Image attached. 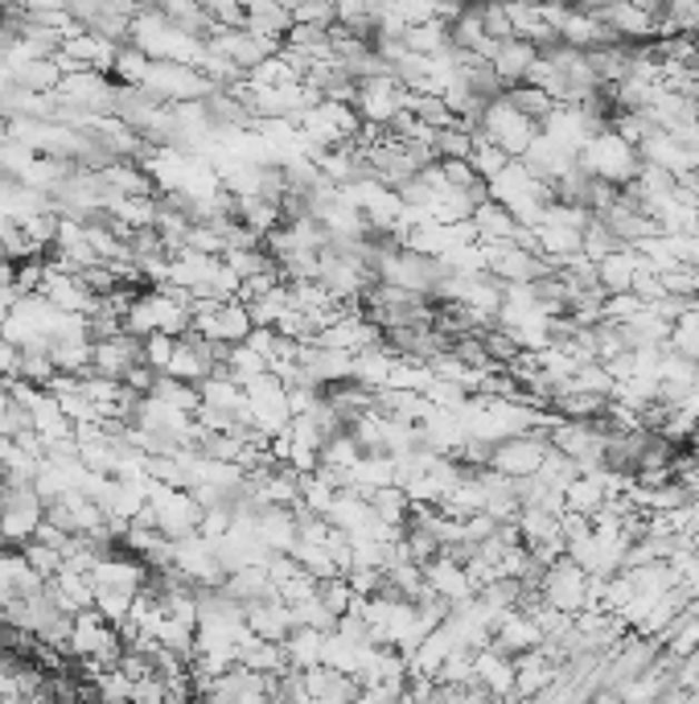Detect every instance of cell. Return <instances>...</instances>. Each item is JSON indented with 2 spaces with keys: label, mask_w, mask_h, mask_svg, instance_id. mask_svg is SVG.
<instances>
[{
  "label": "cell",
  "mask_w": 699,
  "mask_h": 704,
  "mask_svg": "<svg viewBox=\"0 0 699 704\" xmlns=\"http://www.w3.org/2000/svg\"><path fill=\"white\" fill-rule=\"evenodd\" d=\"M473 227H478V244H494V239H514V231L523 227L519 218L498 203V198H485L482 206H473Z\"/></svg>",
  "instance_id": "6"
},
{
  "label": "cell",
  "mask_w": 699,
  "mask_h": 704,
  "mask_svg": "<svg viewBox=\"0 0 699 704\" xmlns=\"http://www.w3.org/2000/svg\"><path fill=\"white\" fill-rule=\"evenodd\" d=\"M317 597H322L325 606L334 609L337 618L346 614L350 606H354V589H350V581H346V573H334V577H325V581H317Z\"/></svg>",
  "instance_id": "19"
},
{
  "label": "cell",
  "mask_w": 699,
  "mask_h": 704,
  "mask_svg": "<svg viewBox=\"0 0 699 704\" xmlns=\"http://www.w3.org/2000/svg\"><path fill=\"white\" fill-rule=\"evenodd\" d=\"M618 239H613V231L606 227V223H601V218H592L589 227H584V235H580V252H584V256L592 260V264H597V260H606L609 252H618Z\"/></svg>",
  "instance_id": "18"
},
{
  "label": "cell",
  "mask_w": 699,
  "mask_h": 704,
  "mask_svg": "<svg viewBox=\"0 0 699 704\" xmlns=\"http://www.w3.org/2000/svg\"><path fill=\"white\" fill-rule=\"evenodd\" d=\"M325 635H329V630H317V626H293V630L280 638L288 664H293L296 672H309V667L322 664Z\"/></svg>",
  "instance_id": "5"
},
{
  "label": "cell",
  "mask_w": 699,
  "mask_h": 704,
  "mask_svg": "<svg viewBox=\"0 0 699 704\" xmlns=\"http://www.w3.org/2000/svg\"><path fill=\"white\" fill-rule=\"evenodd\" d=\"M165 375H177V380H189V383H203L206 375H210V363H206L203 354H198V346H194V342L177 339L174 359H169V366H165Z\"/></svg>",
  "instance_id": "12"
},
{
  "label": "cell",
  "mask_w": 699,
  "mask_h": 704,
  "mask_svg": "<svg viewBox=\"0 0 699 704\" xmlns=\"http://www.w3.org/2000/svg\"><path fill=\"white\" fill-rule=\"evenodd\" d=\"M21 556H26V565L33 573H41L46 581L55 577L58 569H62V553H58L55 544H46V540H38V536H29L26 544H21Z\"/></svg>",
  "instance_id": "17"
},
{
  "label": "cell",
  "mask_w": 699,
  "mask_h": 704,
  "mask_svg": "<svg viewBox=\"0 0 699 704\" xmlns=\"http://www.w3.org/2000/svg\"><path fill=\"white\" fill-rule=\"evenodd\" d=\"M667 351H679L687 359L699 363V310H687L683 317L671 322V339H667Z\"/></svg>",
  "instance_id": "16"
},
{
  "label": "cell",
  "mask_w": 699,
  "mask_h": 704,
  "mask_svg": "<svg viewBox=\"0 0 699 704\" xmlns=\"http://www.w3.org/2000/svg\"><path fill=\"white\" fill-rule=\"evenodd\" d=\"M268 371V354L256 351L252 342H235L227 354V375L235 383H252L256 375H264Z\"/></svg>",
  "instance_id": "11"
},
{
  "label": "cell",
  "mask_w": 699,
  "mask_h": 704,
  "mask_svg": "<svg viewBox=\"0 0 699 704\" xmlns=\"http://www.w3.org/2000/svg\"><path fill=\"white\" fill-rule=\"evenodd\" d=\"M358 458H363V449H358V441H354V433H350V429H342V433L325 437V441H322V466H334V470H354V466H358Z\"/></svg>",
  "instance_id": "14"
},
{
  "label": "cell",
  "mask_w": 699,
  "mask_h": 704,
  "mask_svg": "<svg viewBox=\"0 0 699 704\" xmlns=\"http://www.w3.org/2000/svg\"><path fill=\"white\" fill-rule=\"evenodd\" d=\"M366 499H371V511H375L383 524H391V528H404L407 511H412V499H407V490L400 487V482L371 490Z\"/></svg>",
  "instance_id": "10"
},
{
  "label": "cell",
  "mask_w": 699,
  "mask_h": 704,
  "mask_svg": "<svg viewBox=\"0 0 699 704\" xmlns=\"http://www.w3.org/2000/svg\"><path fill=\"white\" fill-rule=\"evenodd\" d=\"M157 375H161V371H152L148 363H132V366H128V375H124V383H128L136 395H152V388H157Z\"/></svg>",
  "instance_id": "21"
},
{
  "label": "cell",
  "mask_w": 699,
  "mask_h": 704,
  "mask_svg": "<svg viewBox=\"0 0 699 704\" xmlns=\"http://www.w3.org/2000/svg\"><path fill=\"white\" fill-rule=\"evenodd\" d=\"M177 334H165V330H152L148 339H140V359H145L152 371H165L169 359H174Z\"/></svg>",
  "instance_id": "20"
},
{
  "label": "cell",
  "mask_w": 699,
  "mask_h": 704,
  "mask_svg": "<svg viewBox=\"0 0 699 704\" xmlns=\"http://www.w3.org/2000/svg\"><path fill=\"white\" fill-rule=\"evenodd\" d=\"M132 363H145V359H140V339H132L128 330L111 334V339H95L91 342V371H95V375L124 380Z\"/></svg>",
  "instance_id": "3"
},
{
  "label": "cell",
  "mask_w": 699,
  "mask_h": 704,
  "mask_svg": "<svg viewBox=\"0 0 699 704\" xmlns=\"http://www.w3.org/2000/svg\"><path fill=\"white\" fill-rule=\"evenodd\" d=\"M638 264H642V252H638V247H618V252H609L606 260H597V276H601L606 293H630Z\"/></svg>",
  "instance_id": "7"
},
{
  "label": "cell",
  "mask_w": 699,
  "mask_h": 704,
  "mask_svg": "<svg viewBox=\"0 0 699 704\" xmlns=\"http://www.w3.org/2000/svg\"><path fill=\"white\" fill-rule=\"evenodd\" d=\"M535 58H539V50L531 46V41H523V38L494 41V50H490V62H494L498 79L506 82V87H514V82H526L531 67H535Z\"/></svg>",
  "instance_id": "4"
},
{
  "label": "cell",
  "mask_w": 699,
  "mask_h": 704,
  "mask_svg": "<svg viewBox=\"0 0 699 704\" xmlns=\"http://www.w3.org/2000/svg\"><path fill=\"white\" fill-rule=\"evenodd\" d=\"M473 13H478V21H482L485 38L490 41L514 38V17H511V4H506V0H482Z\"/></svg>",
  "instance_id": "13"
},
{
  "label": "cell",
  "mask_w": 699,
  "mask_h": 704,
  "mask_svg": "<svg viewBox=\"0 0 699 704\" xmlns=\"http://www.w3.org/2000/svg\"><path fill=\"white\" fill-rule=\"evenodd\" d=\"M400 108H407V87L395 75H375V79L358 82V96H354V111L363 116V124H375V128H387L391 116Z\"/></svg>",
  "instance_id": "2"
},
{
  "label": "cell",
  "mask_w": 699,
  "mask_h": 704,
  "mask_svg": "<svg viewBox=\"0 0 699 704\" xmlns=\"http://www.w3.org/2000/svg\"><path fill=\"white\" fill-rule=\"evenodd\" d=\"M157 400H165L169 408H181L189 417H198V408H203V383H189V380H177V375H157V388H152Z\"/></svg>",
  "instance_id": "9"
},
{
  "label": "cell",
  "mask_w": 699,
  "mask_h": 704,
  "mask_svg": "<svg viewBox=\"0 0 699 704\" xmlns=\"http://www.w3.org/2000/svg\"><path fill=\"white\" fill-rule=\"evenodd\" d=\"M429 145L436 157H470L473 153V133L461 128V124H449V128H432Z\"/></svg>",
  "instance_id": "15"
},
{
  "label": "cell",
  "mask_w": 699,
  "mask_h": 704,
  "mask_svg": "<svg viewBox=\"0 0 699 704\" xmlns=\"http://www.w3.org/2000/svg\"><path fill=\"white\" fill-rule=\"evenodd\" d=\"M482 133L494 140L498 149H506L511 157H523V153L531 149V140L539 136V128L526 120L523 111H519L511 99H506V91H502L498 99H490V104H485Z\"/></svg>",
  "instance_id": "1"
},
{
  "label": "cell",
  "mask_w": 699,
  "mask_h": 704,
  "mask_svg": "<svg viewBox=\"0 0 699 704\" xmlns=\"http://www.w3.org/2000/svg\"><path fill=\"white\" fill-rule=\"evenodd\" d=\"M506 99H511L514 108L523 111L526 120L535 124L539 133L548 128V120H552V111L560 108V104H555V99L548 96L543 87H535V82H514V87H506Z\"/></svg>",
  "instance_id": "8"
}]
</instances>
